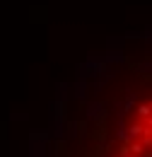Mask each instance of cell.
Instances as JSON below:
<instances>
[{"instance_id": "cell-1", "label": "cell", "mask_w": 152, "mask_h": 157, "mask_svg": "<svg viewBox=\"0 0 152 157\" xmlns=\"http://www.w3.org/2000/svg\"><path fill=\"white\" fill-rule=\"evenodd\" d=\"M85 116L89 118V121L104 123V121L109 118V111H106L104 101H89V104H87V111H85Z\"/></svg>"}, {"instance_id": "cell-2", "label": "cell", "mask_w": 152, "mask_h": 157, "mask_svg": "<svg viewBox=\"0 0 152 157\" xmlns=\"http://www.w3.org/2000/svg\"><path fill=\"white\" fill-rule=\"evenodd\" d=\"M70 90H73V94H75V99H85L87 97V92H89V82H87V75H82L80 73V78L70 85Z\"/></svg>"}, {"instance_id": "cell-3", "label": "cell", "mask_w": 152, "mask_h": 157, "mask_svg": "<svg viewBox=\"0 0 152 157\" xmlns=\"http://www.w3.org/2000/svg\"><path fill=\"white\" fill-rule=\"evenodd\" d=\"M126 53L123 51H106L104 56H101V60L106 63V65H118V63H126Z\"/></svg>"}, {"instance_id": "cell-4", "label": "cell", "mask_w": 152, "mask_h": 157, "mask_svg": "<svg viewBox=\"0 0 152 157\" xmlns=\"http://www.w3.org/2000/svg\"><path fill=\"white\" fill-rule=\"evenodd\" d=\"M147 131V126H145V121L142 118H138V121H133L131 126H128V136H131V140H138V138H142V133Z\"/></svg>"}, {"instance_id": "cell-5", "label": "cell", "mask_w": 152, "mask_h": 157, "mask_svg": "<svg viewBox=\"0 0 152 157\" xmlns=\"http://www.w3.org/2000/svg\"><path fill=\"white\" fill-rule=\"evenodd\" d=\"M135 104H138V97H135V92H131L128 97L123 99V106H121V114H123V116H128V114H131V111L135 109Z\"/></svg>"}, {"instance_id": "cell-6", "label": "cell", "mask_w": 152, "mask_h": 157, "mask_svg": "<svg viewBox=\"0 0 152 157\" xmlns=\"http://www.w3.org/2000/svg\"><path fill=\"white\" fill-rule=\"evenodd\" d=\"M150 114H152V101H147V104H145V101L135 104V116H138V118H142V121H145Z\"/></svg>"}, {"instance_id": "cell-7", "label": "cell", "mask_w": 152, "mask_h": 157, "mask_svg": "<svg viewBox=\"0 0 152 157\" xmlns=\"http://www.w3.org/2000/svg\"><path fill=\"white\" fill-rule=\"evenodd\" d=\"M140 70H142V73H150V75H152V60H145V63H140Z\"/></svg>"}, {"instance_id": "cell-8", "label": "cell", "mask_w": 152, "mask_h": 157, "mask_svg": "<svg viewBox=\"0 0 152 157\" xmlns=\"http://www.w3.org/2000/svg\"><path fill=\"white\" fill-rule=\"evenodd\" d=\"M118 157H135V155H118Z\"/></svg>"}]
</instances>
